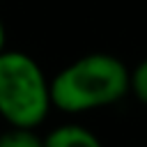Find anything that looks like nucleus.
Instances as JSON below:
<instances>
[{"label":"nucleus","instance_id":"obj_3","mask_svg":"<svg viewBox=\"0 0 147 147\" xmlns=\"http://www.w3.org/2000/svg\"><path fill=\"white\" fill-rule=\"evenodd\" d=\"M44 147H103L101 138L83 124H60L44 136Z\"/></svg>","mask_w":147,"mask_h":147},{"label":"nucleus","instance_id":"obj_2","mask_svg":"<svg viewBox=\"0 0 147 147\" xmlns=\"http://www.w3.org/2000/svg\"><path fill=\"white\" fill-rule=\"evenodd\" d=\"M51 78L41 64L23 53H0V117L7 126L37 129L51 115Z\"/></svg>","mask_w":147,"mask_h":147},{"label":"nucleus","instance_id":"obj_5","mask_svg":"<svg viewBox=\"0 0 147 147\" xmlns=\"http://www.w3.org/2000/svg\"><path fill=\"white\" fill-rule=\"evenodd\" d=\"M129 92L147 106V57L136 64V69H129Z\"/></svg>","mask_w":147,"mask_h":147},{"label":"nucleus","instance_id":"obj_1","mask_svg":"<svg viewBox=\"0 0 147 147\" xmlns=\"http://www.w3.org/2000/svg\"><path fill=\"white\" fill-rule=\"evenodd\" d=\"M129 94V67L110 53H87L51 78V103L67 115L115 106Z\"/></svg>","mask_w":147,"mask_h":147},{"label":"nucleus","instance_id":"obj_4","mask_svg":"<svg viewBox=\"0 0 147 147\" xmlns=\"http://www.w3.org/2000/svg\"><path fill=\"white\" fill-rule=\"evenodd\" d=\"M0 147H44V136L30 126H7L0 133Z\"/></svg>","mask_w":147,"mask_h":147},{"label":"nucleus","instance_id":"obj_6","mask_svg":"<svg viewBox=\"0 0 147 147\" xmlns=\"http://www.w3.org/2000/svg\"><path fill=\"white\" fill-rule=\"evenodd\" d=\"M7 48V30H5V23H2V18H0V53Z\"/></svg>","mask_w":147,"mask_h":147}]
</instances>
